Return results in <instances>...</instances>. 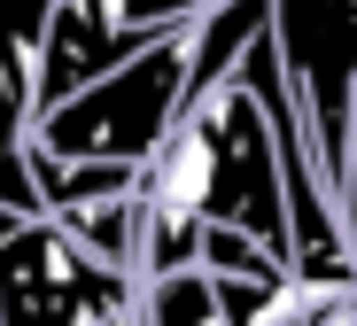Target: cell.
Segmentation results:
<instances>
[{
    "label": "cell",
    "mask_w": 357,
    "mask_h": 326,
    "mask_svg": "<svg viewBox=\"0 0 357 326\" xmlns=\"http://www.w3.org/2000/svg\"><path fill=\"white\" fill-rule=\"evenodd\" d=\"M31 179L47 194V210H93V202H116V194H140V163H101V156H39L31 148Z\"/></svg>",
    "instance_id": "6"
},
{
    "label": "cell",
    "mask_w": 357,
    "mask_h": 326,
    "mask_svg": "<svg viewBox=\"0 0 357 326\" xmlns=\"http://www.w3.org/2000/svg\"><path fill=\"white\" fill-rule=\"evenodd\" d=\"M187 78H195V31H178L148 54H132L125 71H109L101 86L70 94L31 117V148L39 156H101V163H155L163 133L187 109Z\"/></svg>",
    "instance_id": "2"
},
{
    "label": "cell",
    "mask_w": 357,
    "mask_h": 326,
    "mask_svg": "<svg viewBox=\"0 0 357 326\" xmlns=\"http://www.w3.org/2000/svg\"><path fill=\"white\" fill-rule=\"evenodd\" d=\"M342 218H349V241H357V109H349V186H342Z\"/></svg>",
    "instance_id": "9"
},
{
    "label": "cell",
    "mask_w": 357,
    "mask_h": 326,
    "mask_svg": "<svg viewBox=\"0 0 357 326\" xmlns=\"http://www.w3.org/2000/svg\"><path fill=\"white\" fill-rule=\"evenodd\" d=\"M311 140V133H295ZM140 280L202 265L210 225H241L272 256L295 265V202H287V133L272 124V101L249 71V54L233 62L218 86H195L178 124L163 133L155 163L140 171Z\"/></svg>",
    "instance_id": "1"
},
{
    "label": "cell",
    "mask_w": 357,
    "mask_h": 326,
    "mask_svg": "<svg viewBox=\"0 0 357 326\" xmlns=\"http://www.w3.org/2000/svg\"><path fill=\"white\" fill-rule=\"evenodd\" d=\"M63 0H0V210H47L31 179V117H39V62Z\"/></svg>",
    "instance_id": "5"
},
{
    "label": "cell",
    "mask_w": 357,
    "mask_h": 326,
    "mask_svg": "<svg viewBox=\"0 0 357 326\" xmlns=\"http://www.w3.org/2000/svg\"><path fill=\"white\" fill-rule=\"evenodd\" d=\"M132 295L140 280L101 265L54 210H0V326H78Z\"/></svg>",
    "instance_id": "3"
},
{
    "label": "cell",
    "mask_w": 357,
    "mask_h": 326,
    "mask_svg": "<svg viewBox=\"0 0 357 326\" xmlns=\"http://www.w3.org/2000/svg\"><path fill=\"white\" fill-rule=\"evenodd\" d=\"M272 31H280L295 94H303L319 171L342 202V186H349V109H357V0H272Z\"/></svg>",
    "instance_id": "4"
},
{
    "label": "cell",
    "mask_w": 357,
    "mask_h": 326,
    "mask_svg": "<svg viewBox=\"0 0 357 326\" xmlns=\"http://www.w3.org/2000/svg\"><path fill=\"white\" fill-rule=\"evenodd\" d=\"M140 326H233V311L218 295V272L210 265H178V272L140 280Z\"/></svg>",
    "instance_id": "7"
},
{
    "label": "cell",
    "mask_w": 357,
    "mask_h": 326,
    "mask_svg": "<svg viewBox=\"0 0 357 326\" xmlns=\"http://www.w3.org/2000/svg\"><path fill=\"white\" fill-rule=\"evenodd\" d=\"M78 326H140V295H132V303H101V311H86Z\"/></svg>",
    "instance_id": "8"
}]
</instances>
